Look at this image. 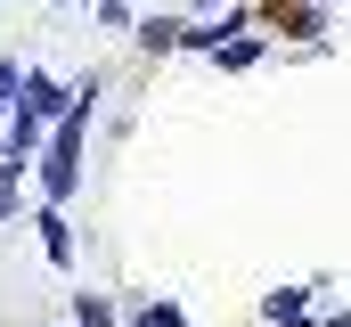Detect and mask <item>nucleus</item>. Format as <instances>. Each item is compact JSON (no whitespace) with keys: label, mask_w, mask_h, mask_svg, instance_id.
<instances>
[{"label":"nucleus","mask_w":351,"mask_h":327,"mask_svg":"<svg viewBox=\"0 0 351 327\" xmlns=\"http://www.w3.org/2000/svg\"><path fill=\"white\" fill-rule=\"evenodd\" d=\"M16 82H25V74H16V66H0V115L16 106Z\"/></svg>","instance_id":"9"},{"label":"nucleus","mask_w":351,"mask_h":327,"mask_svg":"<svg viewBox=\"0 0 351 327\" xmlns=\"http://www.w3.org/2000/svg\"><path fill=\"white\" fill-rule=\"evenodd\" d=\"M16 172H25V164H8V156H0V221L16 213Z\"/></svg>","instance_id":"8"},{"label":"nucleus","mask_w":351,"mask_h":327,"mask_svg":"<svg viewBox=\"0 0 351 327\" xmlns=\"http://www.w3.org/2000/svg\"><path fill=\"white\" fill-rule=\"evenodd\" d=\"M139 41H147V49H180V25H172V16H147Z\"/></svg>","instance_id":"5"},{"label":"nucleus","mask_w":351,"mask_h":327,"mask_svg":"<svg viewBox=\"0 0 351 327\" xmlns=\"http://www.w3.org/2000/svg\"><path fill=\"white\" fill-rule=\"evenodd\" d=\"M213 58H221V66H229V74H237V66H254V58H262V41H221V49H213Z\"/></svg>","instance_id":"6"},{"label":"nucleus","mask_w":351,"mask_h":327,"mask_svg":"<svg viewBox=\"0 0 351 327\" xmlns=\"http://www.w3.org/2000/svg\"><path fill=\"white\" fill-rule=\"evenodd\" d=\"M74 327H114V303H98V295H74Z\"/></svg>","instance_id":"4"},{"label":"nucleus","mask_w":351,"mask_h":327,"mask_svg":"<svg viewBox=\"0 0 351 327\" xmlns=\"http://www.w3.org/2000/svg\"><path fill=\"white\" fill-rule=\"evenodd\" d=\"M66 106H74V90H58L49 74H25V115H41V123H49V115H66Z\"/></svg>","instance_id":"1"},{"label":"nucleus","mask_w":351,"mask_h":327,"mask_svg":"<svg viewBox=\"0 0 351 327\" xmlns=\"http://www.w3.org/2000/svg\"><path fill=\"white\" fill-rule=\"evenodd\" d=\"M41 253H49V262H74V229H66V213H41Z\"/></svg>","instance_id":"2"},{"label":"nucleus","mask_w":351,"mask_h":327,"mask_svg":"<svg viewBox=\"0 0 351 327\" xmlns=\"http://www.w3.org/2000/svg\"><path fill=\"white\" fill-rule=\"evenodd\" d=\"M33 139H41V115H16V123H8V164L33 156Z\"/></svg>","instance_id":"3"},{"label":"nucleus","mask_w":351,"mask_h":327,"mask_svg":"<svg viewBox=\"0 0 351 327\" xmlns=\"http://www.w3.org/2000/svg\"><path fill=\"white\" fill-rule=\"evenodd\" d=\"M262 311H269V319H294V311H302V286H278V295H269Z\"/></svg>","instance_id":"7"},{"label":"nucleus","mask_w":351,"mask_h":327,"mask_svg":"<svg viewBox=\"0 0 351 327\" xmlns=\"http://www.w3.org/2000/svg\"><path fill=\"white\" fill-rule=\"evenodd\" d=\"M335 327H351V319H335Z\"/></svg>","instance_id":"11"},{"label":"nucleus","mask_w":351,"mask_h":327,"mask_svg":"<svg viewBox=\"0 0 351 327\" xmlns=\"http://www.w3.org/2000/svg\"><path fill=\"white\" fill-rule=\"evenodd\" d=\"M147 327H188V319H180L172 303H147Z\"/></svg>","instance_id":"10"}]
</instances>
